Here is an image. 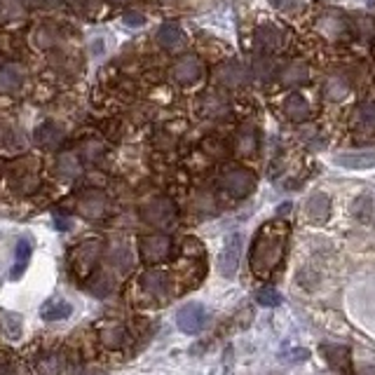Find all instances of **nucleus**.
Returning <instances> with one entry per match:
<instances>
[{
  "instance_id": "f257e3e1",
  "label": "nucleus",
  "mask_w": 375,
  "mask_h": 375,
  "mask_svg": "<svg viewBox=\"0 0 375 375\" xmlns=\"http://www.w3.org/2000/svg\"><path fill=\"white\" fill-rule=\"evenodd\" d=\"M284 247H286V225L282 221L265 223L254 237V247H251V268H254V273H273L282 261Z\"/></svg>"
},
{
  "instance_id": "f03ea898",
  "label": "nucleus",
  "mask_w": 375,
  "mask_h": 375,
  "mask_svg": "<svg viewBox=\"0 0 375 375\" xmlns=\"http://www.w3.org/2000/svg\"><path fill=\"white\" fill-rule=\"evenodd\" d=\"M223 190H228L230 195L235 197H247L254 192L256 188V176L249 169H242V167H230V169L223 171L221 176Z\"/></svg>"
},
{
  "instance_id": "7ed1b4c3",
  "label": "nucleus",
  "mask_w": 375,
  "mask_h": 375,
  "mask_svg": "<svg viewBox=\"0 0 375 375\" xmlns=\"http://www.w3.org/2000/svg\"><path fill=\"white\" fill-rule=\"evenodd\" d=\"M144 218L153 228H169L176 221V206L169 197H155L144 206Z\"/></svg>"
},
{
  "instance_id": "20e7f679",
  "label": "nucleus",
  "mask_w": 375,
  "mask_h": 375,
  "mask_svg": "<svg viewBox=\"0 0 375 375\" xmlns=\"http://www.w3.org/2000/svg\"><path fill=\"white\" fill-rule=\"evenodd\" d=\"M239 256H242V235L235 232L225 239L223 251L218 254V273L223 277H235L239 270Z\"/></svg>"
},
{
  "instance_id": "39448f33",
  "label": "nucleus",
  "mask_w": 375,
  "mask_h": 375,
  "mask_svg": "<svg viewBox=\"0 0 375 375\" xmlns=\"http://www.w3.org/2000/svg\"><path fill=\"white\" fill-rule=\"evenodd\" d=\"M206 316H209V314H206L204 305H199V303H190V305H183V307L178 309L176 324H178V328L183 333L195 335V333H199L204 328Z\"/></svg>"
},
{
  "instance_id": "423d86ee",
  "label": "nucleus",
  "mask_w": 375,
  "mask_h": 375,
  "mask_svg": "<svg viewBox=\"0 0 375 375\" xmlns=\"http://www.w3.org/2000/svg\"><path fill=\"white\" fill-rule=\"evenodd\" d=\"M139 249L146 263H162L171 254V239L167 235H148L141 239Z\"/></svg>"
},
{
  "instance_id": "0eeeda50",
  "label": "nucleus",
  "mask_w": 375,
  "mask_h": 375,
  "mask_svg": "<svg viewBox=\"0 0 375 375\" xmlns=\"http://www.w3.org/2000/svg\"><path fill=\"white\" fill-rule=\"evenodd\" d=\"M99 256H101V242H96V239H87V242H82L80 247H75V251H73L75 270L80 275H87L89 270L96 265V261H99Z\"/></svg>"
},
{
  "instance_id": "6e6552de",
  "label": "nucleus",
  "mask_w": 375,
  "mask_h": 375,
  "mask_svg": "<svg viewBox=\"0 0 375 375\" xmlns=\"http://www.w3.org/2000/svg\"><path fill=\"white\" fill-rule=\"evenodd\" d=\"M171 75H174V80L181 82V85H192V82H197L199 75H202V63H199L197 56H192V54L181 56V59L174 63Z\"/></svg>"
},
{
  "instance_id": "1a4fd4ad",
  "label": "nucleus",
  "mask_w": 375,
  "mask_h": 375,
  "mask_svg": "<svg viewBox=\"0 0 375 375\" xmlns=\"http://www.w3.org/2000/svg\"><path fill=\"white\" fill-rule=\"evenodd\" d=\"M141 286H144L146 293H151L153 298L162 300L169 296L171 282H169V275L162 273V270H148V273L141 277Z\"/></svg>"
},
{
  "instance_id": "9d476101",
  "label": "nucleus",
  "mask_w": 375,
  "mask_h": 375,
  "mask_svg": "<svg viewBox=\"0 0 375 375\" xmlns=\"http://www.w3.org/2000/svg\"><path fill=\"white\" fill-rule=\"evenodd\" d=\"M63 141L61 127H56L54 122H43L40 127L36 129V144L45 148V151H56Z\"/></svg>"
},
{
  "instance_id": "9b49d317",
  "label": "nucleus",
  "mask_w": 375,
  "mask_h": 375,
  "mask_svg": "<svg viewBox=\"0 0 375 375\" xmlns=\"http://www.w3.org/2000/svg\"><path fill=\"white\" fill-rule=\"evenodd\" d=\"M335 164L345 167V169H373L375 167V151L342 153L335 158Z\"/></svg>"
},
{
  "instance_id": "f8f14e48",
  "label": "nucleus",
  "mask_w": 375,
  "mask_h": 375,
  "mask_svg": "<svg viewBox=\"0 0 375 375\" xmlns=\"http://www.w3.org/2000/svg\"><path fill=\"white\" fill-rule=\"evenodd\" d=\"M24 85V70L22 66H17V63H5V66H0V89L8 94H15L19 92Z\"/></svg>"
},
{
  "instance_id": "ddd939ff",
  "label": "nucleus",
  "mask_w": 375,
  "mask_h": 375,
  "mask_svg": "<svg viewBox=\"0 0 375 375\" xmlns=\"http://www.w3.org/2000/svg\"><path fill=\"white\" fill-rule=\"evenodd\" d=\"M305 211L309 221H316V223L326 221L328 213H331V199H328V195H324V192H314V195L307 199Z\"/></svg>"
},
{
  "instance_id": "4468645a",
  "label": "nucleus",
  "mask_w": 375,
  "mask_h": 375,
  "mask_svg": "<svg viewBox=\"0 0 375 375\" xmlns=\"http://www.w3.org/2000/svg\"><path fill=\"white\" fill-rule=\"evenodd\" d=\"M80 211L85 213L87 218H99L106 211V197L99 190H89L80 197Z\"/></svg>"
},
{
  "instance_id": "2eb2a0df",
  "label": "nucleus",
  "mask_w": 375,
  "mask_h": 375,
  "mask_svg": "<svg viewBox=\"0 0 375 375\" xmlns=\"http://www.w3.org/2000/svg\"><path fill=\"white\" fill-rule=\"evenodd\" d=\"M256 43H258V47L265 52H275L284 45V36L280 29H275V26H261V29L256 31Z\"/></svg>"
},
{
  "instance_id": "dca6fc26",
  "label": "nucleus",
  "mask_w": 375,
  "mask_h": 375,
  "mask_svg": "<svg viewBox=\"0 0 375 375\" xmlns=\"http://www.w3.org/2000/svg\"><path fill=\"white\" fill-rule=\"evenodd\" d=\"M158 43L162 45L164 49H178L181 45L185 43V36H183V31L178 29L176 24H162L160 26V31H158Z\"/></svg>"
},
{
  "instance_id": "f3484780",
  "label": "nucleus",
  "mask_w": 375,
  "mask_h": 375,
  "mask_svg": "<svg viewBox=\"0 0 375 375\" xmlns=\"http://www.w3.org/2000/svg\"><path fill=\"white\" fill-rule=\"evenodd\" d=\"M216 75H218V80H221L223 85H228V87H239V85H244V82H247V70L239 66L237 61L225 63V66L218 68Z\"/></svg>"
},
{
  "instance_id": "a211bd4d",
  "label": "nucleus",
  "mask_w": 375,
  "mask_h": 375,
  "mask_svg": "<svg viewBox=\"0 0 375 375\" xmlns=\"http://www.w3.org/2000/svg\"><path fill=\"white\" fill-rule=\"evenodd\" d=\"M31 254H33V244H31L29 237H22L17 244V254H15V268H12V280H19L24 275L26 265L31 261Z\"/></svg>"
},
{
  "instance_id": "6ab92c4d",
  "label": "nucleus",
  "mask_w": 375,
  "mask_h": 375,
  "mask_svg": "<svg viewBox=\"0 0 375 375\" xmlns=\"http://www.w3.org/2000/svg\"><path fill=\"white\" fill-rule=\"evenodd\" d=\"M284 113H286L289 120L300 122V120H305L309 115V106H307V101L303 99L300 94H291L289 99L284 101Z\"/></svg>"
},
{
  "instance_id": "aec40b11",
  "label": "nucleus",
  "mask_w": 375,
  "mask_h": 375,
  "mask_svg": "<svg viewBox=\"0 0 375 375\" xmlns=\"http://www.w3.org/2000/svg\"><path fill=\"white\" fill-rule=\"evenodd\" d=\"M63 366H66V361H63V354L59 352H47L43 354L40 359H38V373L40 375H59L63 371Z\"/></svg>"
},
{
  "instance_id": "412c9836",
  "label": "nucleus",
  "mask_w": 375,
  "mask_h": 375,
  "mask_svg": "<svg viewBox=\"0 0 375 375\" xmlns=\"http://www.w3.org/2000/svg\"><path fill=\"white\" fill-rule=\"evenodd\" d=\"M73 8L80 17L89 19V22H99L106 12V3L103 0H73Z\"/></svg>"
},
{
  "instance_id": "4be33fe9",
  "label": "nucleus",
  "mask_w": 375,
  "mask_h": 375,
  "mask_svg": "<svg viewBox=\"0 0 375 375\" xmlns=\"http://www.w3.org/2000/svg\"><path fill=\"white\" fill-rule=\"evenodd\" d=\"M73 312V307L68 305L66 300H49L45 303L43 309H40V316L45 321H59V319H66Z\"/></svg>"
},
{
  "instance_id": "5701e85b",
  "label": "nucleus",
  "mask_w": 375,
  "mask_h": 375,
  "mask_svg": "<svg viewBox=\"0 0 375 375\" xmlns=\"http://www.w3.org/2000/svg\"><path fill=\"white\" fill-rule=\"evenodd\" d=\"M99 338H101V342L106 347H113V350H118V347H122L127 342V331H125V326H118V324L103 326L101 333H99Z\"/></svg>"
},
{
  "instance_id": "b1692460",
  "label": "nucleus",
  "mask_w": 375,
  "mask_h": 375,
  "mask_svg": "<svg viewBox=\"0 0 375 375\" xmlns=\"http://www.w3.org/2000/svg\"><path fill=\"white\" fill-rule=\"evenodd\" d=\"M352 211H354V216H357L361 223H371L375 218V199L371 195L357 197V199H354V204H352Z\"/></svg>"
},
{
  "instance_id": "393cba45",
  "label": "nucleus",
  "mask_w": 375,
  "mask_h": 375,
  "mask_svg": "<svg viewBox=\"0 0 375 375\" xmlns=\"http://www.w3.org/2000/svg\"><path fill=\"white\" fill-rule=\"evenodd\" d=\"M26 146V141L22 139V134L12 127H0V148L8 153H17Z\"/></svg>"
},
{
  "instance_id": "a878e982",
  "label": "nucleus",
  "mask_w": 375,
  "mask_h": 375,
  "mask_svg": "<svg viewBox=\"0 0 375 375\" xmlns=\"http://www.w3.org/2000/svg\"><path fill=\"white\" fill-rule=\"evenodd\" d=\"M321 354L328 359V364H333L335 368H345L347 359H350V350L345 345H324L321 347Z\"/></svg>"
},
{
  "instance_id": "bb28decb",
  "label": "nucleus",
  "mask_w": 375,
  "mask_h": 375,
  "mask_svg": "<svg viewBox=\"0 0 375 375\" xmlns=\"http://www.w3.org/2000/svg\"><path fill=\"white\" fill-rule=\"evenodd\" d=\"M111 261L113 265H118L120 273H127L129 268H132V249L127 247V244H115L113 251H111Z\"/></svg>"
},
{
  "instance_id": "cd10ccee",
  "label": "nucleus",
  "mask_w": 375,
  "mask_h": 375,
  "mask_svg": "<svg viewBox=\"0 0 375 375\" xmlns=\"http://www.w3.org/2000/svg\"><path fill=\"white\" fill-rule=\"evenodd\" d=\"M0 321H3V328L8 331L10 338H19L24 331V319L17 312H3L0 314Z\"/></svg>"
},
{
  "instance_id": "c85d7f7f",
  "label": "nucleus",
  "mask_w": 375,
  "mask_h": 375,
  "mask_svg": "<svg viewBox=\"0 0 375 375\" xmlns=\"http://www.w3.org/2000/svg\"><path fill=\"white\" fill-rule=\"evenodd\" d=\"M56 169L63 178H75L80 174V160L75 155H61L59 162H56Z\"/></svg>"
},
{
  "instance_id": "c756f323",
  "label": "nucleus",
  "mask_w": 375,
  "mask_h": 375,
  "mask_svg": "<svg viewBox=\"0 0 375 375\" xmlns=\"http://www.w3.org/2000/svg\"><path fill=\"white\" fill-rule=\"evenodd\" d=\"M357 125L361 129H375V103L368 101V103H361L359 111H357Z\"/></svg>"
},
{
  "instance_id": "7c9ffc66",
  "label": "nucleus",
  "mask_w": 375,
  "mask_h": 375,
  "mask_svg": "<svg viewBox=\"0 0 375 375\" xmlns=\"http://www.w3.org/2000/svg\"><path fill=\"white\" fill-rule=\"evenodd\" d=\"M256 303L263 307H277V305H282V293L275 286H263L256 293Z\"/></svg>"
},
{
  "instance_id": "2f4dec72",
  "label": "nucleus",
  "mask_w": 375,
  "mask_h": 375,
  "mask_svg": "<svg viewBox=\"0 0 375 375\" xmlns=\"http://www.w3.org/2000/svg\"><path fill=\"white\" fill-rule=\"evenodd\" d=\"M36 43H38V47H43V49L54 47V45L59 43V31L52 29V26H43V29L36 31Z\"/></svg>"
},
{
  "instance_id": "473e14b6",
  "label": "nucleus",
  "mask_w": 375,
  "mask_h": 375,
  "mask_svg": "<svg viewBox=\"0 0 375 375\" xmlns=\"http://www.w3.org/2000/svg\"><path fill=\"white\" fill-rule=\"evenodd\" d=\"M237 148L242 151L244 155H251L258 148V137H256V132L254 129H244L242 134H239V139H237Z\"/></svg>"
},
{
  "instance_id": "72a5a7b5",
  "label": "nucleus",
  "mask_w": 375,
  "mask_h": 375,
  "mask_svg": "<svg viewBox=\"0 0 375 375\" xmlns=\"http://www.w3.org/2000/svg\"><path fill=\"white\" fill-rule=\"evenodd\" d=\"M307 75V68L303 63H296V66H289L284 70V82H303Z\"/></svg>"
},
{
  "instance_id": "f704fd0d",
  "label": "nucleus",
  "mask_w": 375,
  "mask_h": 375,
  "mask_svg": "<svg viewBox=\"0 0 375 375\" xmlns=\"http://www.w3.org/2000/svg\"><path fill=\"white\" fill-rule=\"evenodd\" d=\"M270 5L280 12H298L303 8V0H270Z\"/></svg>"
},
{
  "instance_id": "c9c22d12",
  "label": "nucleus",
  "mask_w": 375,
  "mask_h": 375,
  "mask_svg": "<svg viewBox=\"0 0 375 375\" xmlns=\"http://www.w3.org/2000/svg\"><path fill=\"white\" fill-rule=\"evenodd\" d=\"M122 22H125V26H144L146 24V17L141 15V12H125L122 15Z\"/></svg>"
},
{
  "instance_id": "e433bc0d",
  "label": "nucleus",
  "mask_w": 375,
  "mask_h": 375,
  "mask_svg": "<svg viewBox=\"0 0 375 375\" xmlns=\"http://www.w3.org/2000/svg\"><path fill=\"white\" fill-rule=\"evenodd\" d=\"M0 375H12V366L8 361H0Z\"/></svg>"
},
{
  "instance_id": "4c0bfd02",
  "label": "nucleus",
  "mask_w": 375,
  "mask_h": 375,
  "mask_svg": "<svg viewBox=\"0 0 375 375\" xmlns=\"http://www.w3.org/2000/svg\"><path fill=\"white\" fill-rule=\"evenodd\" d=\"M56 225H59V228H70V221H66V218H56Z\"/></svg>"
},
{
  "instance_id": "58836bf2",
  "label": "nucleus",
  "mask_w": 375,
  "mask_h": 375,
  "mask_svg": "<svg viewBox=\"0 0 375 375\" xmlns=\"http://www.w3.org/2000/svg\"><path fill=\"white\" fill-rule=\"evenodd\" d=\"M43 5H59V3H63V0H40Z\"/></svg>"
},
{
  "instance_id": "ea45409f",
  "label": "nucleus",
  "mask_w": 375,
  "mask_h": 375,
  "mask_svg": "<svg viewBox=\"0 0 375 375\" xmlns=\"http://www.w3.org/2000/svg\"><path fill=\"white\" fill-rule=\"evenodd\" d=\"M108 3H129V0H108Z\"/></svg>"
},
{
  "instance_id": "a19ab883",
  "label": "nucleus",
  "mask_w": 375,
  "mask_h": 375,
  "mask_svg": "<svg viewBox=\"0 0 375 375\" xmlns=\"http://www.w3.org/2000/svg\"><path fill=\"white\" fill-rule=\"evenodd\" d=\"M368 3H371V5H373V3H375V0H368Z\"/></svg>"
}]
</instances>
